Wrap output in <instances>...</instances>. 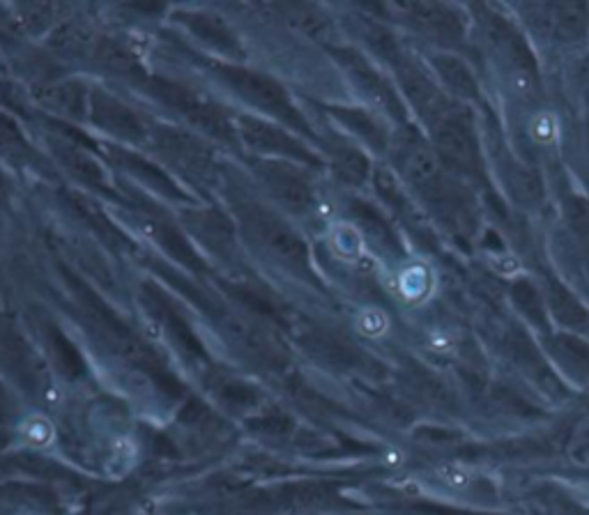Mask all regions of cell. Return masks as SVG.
I'll return each mask as SVG.
<instances>
[{
    "label": "cell",
    "mask_w": 589,
    "mask_h": 515,
    "mask_svg": "<svg viewBox=\"0 0 589 515\" xmlns=\"http://www.w3.org/2000/svg\"><path fill=\"white\" fill-rule=\"evenodd\" d=\"M332 242L337 246V251L343 256V258H355L362 249V242L357 237L355 231L351 229H339L334 235H332Z\"/></svg>",
    "instance_id": "7"
},
{
    "label": "cell",
    "mask_w": 589,
    "mask_h": 515,
    "mask_svg": "<svg viewBox=\"0 0 589 515\" xmlns=\"http://www.w3.org/2000/svg\"><path fill=\"white\" fill-rule=\"evenodd\" d=\"M440 477L451 488H468L470 485V475L466 472V467H461V465H445L440 469Z\"/></svg>",
    "instance_id": "8"
},
{
    "label": "cell",
    "mask_w": 589,
    "mask_h": 515,
    "mask_svg": "<svg viewBox=\"0 0 589 515\" xmlns=\"http://www.w3.org/2000/svg\"><path fill=\"white\" fill-rule=\"evenodd\" d=\"M357 325H360V329L364 333L378 336L385 329V318L380 316V311H364L362 316H360V320H357Z\"/></svg>",
    "instance_id": "9"
},
{
    "label": "cell",
    "mask_w": 589,
    "mask_h": 515,
    "mask_svg": "<svg viewBox=\"0 0 589 515\" xmlns=\"http://www.w3.org/2000/svg\"><path fill=\"white\" fill-rule=\"evenodd\" d=\"M433 150L456 168H476L479 152L472 127L458 114L445 110L438 120H433Z\"/></svg>",
    "instance_id": "1"
},
{
    "label": "cell",
    "mask_w": 589,
    "mask_h": 515,
    "mask_svg": "<svg viewBox=\"0 0 589 515\" xmlns=\"http://www.w3.org/2000/svg\"><path fill=\"white\" fill-rule=\"evenodd\" d=\"M435 70L440 72V77L445 79V83L451 87L456 95L474 97V93H476L474 79L470 77V72L461 62L453 60V58H435Z\"/></svg>",
    "instance_id": "4"
},
{
    "label": "cell",
    "mask_w": 589,
    "mask_h": 515,
    "mask_svg": "<svg viewBox=\"0 0 589 515\" xmlns=\"http://www.w3.org/2000/svg\"><path fill=\"white\" fill-rule=\"evenodd\" d=\"M21 435H24V442L35 446V449H45V446H49L54 442L56 431H54L49 419L35 414L21 423Z\"/></svg>",
    "instance_id": "5"
},
{
    "label": "cell",
    "mask_w": 589,
    "mask_h": 515,
    "mask_svg": "<svg viewBox=\"0 0 589 515\" xmlns=\"http://www.w3.org/2000/svg\"><path fill=\"white\" fill-rule=\"evenodd\" d=\"M35 97L45 106H49V108L74 110L79 93L72 91L70 85H45V87H37Z\"/></svg>",
    "instance_id": "6"
},
{
    "label": "cell",
    "mask_w": 589,
    "mask_h": 515,
    "mask_svg": "<svg viewBox=\"0 0 589 515\" xmlns=\"http://www.w3.org/2000/svg\"><path fill=\"white\" fill-rule=\"evenodd\" d=\"M397 160L408 180L414 185H431L440 173L438 152L417 137H405L397 145Z\"/></svg>",
    "instance_id": "2"
},
{
    "label": "cell",
    "mask_w": 589,
    "mask_h": 515,
    "mask_svg": "<svg viewBox=\"0 0 589 515\" xmlns=\"http://www.w3.org/2000/svg\"><path fill=\"white\" fill-rule=\"evenodd\" d=\"M543 26L557 39H578L587 28V12L582 5H545L534 8Z\"/></svg>",
    "instance_id": "3"
}]
</instances>
